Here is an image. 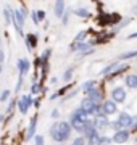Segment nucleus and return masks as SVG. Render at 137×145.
Masks as SVG:
<instances>
[{
  "label": "nucleus",
  "mask_w": 137,
  "mask_h": 145,
  "mask_svg": "<svg viewBox=\"0 0 137 145\" xmlns=\"http://www.w3.org/2000/svg\"><path fill=\"white\" fill-rule=\"evenodd\" d=\"M132 13H134V15H137V5L132 7Z\"/></svg>",
  "instance_id": "obj_42"
},
{
  "label": "nucleus",
  "mask_w": 137,
  "mask_h": 145,
  "mask_svg": "<svg viewBox=\"0 0 137 145\" xmlns=\"http://www.w3.org/2000/svg\"><path fill=\"white\" fill-rule=\"evenodd\" d=\"M85 97H89V99L97 105H102V102H103V95H102V92L97 87L92 89V90H89V92L85 93Z\"/></svg>",
  "instance_id": "obj_10"
},
{
  "label": "nucleus",
  "mask_w": 137,
  "mask_h": 145,
  "mask_svg": "<svg viewBox=\"0 0 137 145\" xmlns=\"http://www.w3.org/2000/svg\"><path fill=\"white\" fill-rule=\"evenodd\" d=\"M118 121H119V124H121L123 129H131L132 127V116L126 111H121L119 116H118Z\"/></svg>",
  "instance_id": "obj_8"
},
{
  "label": "nucleus",
  "mask_w": 137,
  "mask_h": 145,
  "mask_svg": "<svg viewBox=\"0 0 137 145\" xmlns=\"http://www.w3.org/2000/svg\"><path fill=\"white\" fill-rule=\"evenodd\" d=\"M124 84L127 89H137V74H127Z\"/></svg>",
  "instance_id": "obj_15"
},
{
  "label": "nucleus",
  "mask_w": 137,
  "mask_h": 145,
  "mask_svg": "<svg viewBox=\"0 0 137 145\" xmlns=\"http://www.w3.org/2000/svg\"><path fill=\"white\" fill-rule=\"evenodd\" d=\"M15 105H16V102H15V100H13V102H11V103H10V106H8V110H7V111H8V113H10L11 110L15 108Z\"/></svg>",
  "instance_id": "obj_37"
},
{
  "label": "nucleus",
  "mask_w": 137,
  "mask_h": 145,
  "mask_svg": "<svg viewBox=\"0 0 137 145\" xmlns=\"http://www.w3.org/2000/svg\"><path fill=\"white\" fill-rule=\"evenodd\" d=\"M0 44H2V42H0Z\"/></svg>",
  "instance_id": "obj_46"
},
{
  "label": "nucleus",
  "mask_w": 137,
  "mask_h": 145,
  "mask_svg": "<svg viewBox=\"0 0 137 145\" xmlns=\"http://www.w3.org/2000/svg\"><path fill=\"white\" fill-rule=\"evenodd\" d=\"M89 36V29H85V31H81L78 36H76V42H82L85 40V37Z\"/></svg>",
  "instance_id": "obj_25"
},
{
  "label": "nucleus",
  "mask_w": 137,
  "mask_h": 145,
  "mask_svg": "<svg viewBox=\"0 0 137 145\" xmlns=\"http://www.w3.org/2000/svg\"><path fill=\"white\" fill-rule=\"evenodd\" d=\"M68 18H69V11H65L63 18H61V21H63V24H68Z\"/></svg>",
  "instance_id": "obj_36"
},
{
  "label": "nucleus",
  "mask_w": 137,
  "mask_h": 145,
  "mask_svg": "<svg viewBox=\"0 0 137 145\" xmlns=\"http://www.w3.org/2000/svg\"><path fill=\"white\" fill-rule=\"evenodd\" d=\"M132 127H137V116H132Z\"/></svg>",
  "instance_id": "obj_38"
},
{
  "label": "nucleus",
  "mask_w": 137,
  "mask_h": 145,
  "mask_svg": "<svg viewBox=\"0 0 137 145\" xmlns=\"http://www.w3.org/2000/svg\"><path fill=\"white\" fill-rule=\"evenodd\" d=\"M31 18H32V21H34V24H39V23H40V21H39V18H37V11H32Z\"/></svg>",
  "instance_id": "obj_33"
},
{
  "label": "nucleus",
  "mask_w": 137,
  "mask_h": 145,
  "mask_svg": "<svg viewBox=\"0 0 137 145\" xmlns=\"http://www.w3.org/2000/svg\"><path fill=\"white\" fill-rule=\"evenodd\" d=\"M132 57H137V50H132V52H126V53H121L119 55V60H129V58H132Z\"/></svg>",
  "instance_id": "obj_22"
},
{
  "label": "nucleus",
  "mask_w": 137,
  "mask_h": 145,
  "mask_svg": "<svg viewBox=\"0 0 137 145\" xmlns=\"http://www.w3.org/2000/svg\"><path fill=\"white\" fill-rule=\"evenodd\" d=\"M26 44H27V50H32L37 45V36L36 34H27L26 36Z\"/></svg>",
  "instance_id": "obj_17"
},
{
  "label": "nucleus",
  "mask_w": 137,
  "mask_h": 145,
  "mask_svg": "<svg viewBox=\"0 0 137 145\" xmlns=\"http://www.w3.org/2000/svg\"><path fill=\"white\" fill-rule=\"evenodd\" d=\"M52 118H58V110H53L52 111Z\"/></svg>",
  "instance_id": "obj_40"
},
{
  "label": "nucleus",
  "mask_w": 137,
  "mask_h": 145,
  "mask_svg": "<svg viewBox=\"0 0 137 145\" xmlns=\"http://www.w3.org/2000/svg\"><path fill=\"white\" fill-rule=\"evenodd\" d=\"M73 72H74L73 68H68V69L63 72V81H65V82H69V81H71V78H73Z\"/></svg>",
  "instance_id": "obj_23"
},
{
  "label": "nucleus",
  "mask_w": 137,
  "mask_h": 145,
  "mask_svg": "<svg viewBox=\"0 0 137 145\" xmlns=\"http://www.w3.org/2000/svg\"><path fill=\"white\" fill-rule=\"evenodd\" d=\"M34 145H44V135L40 134L34 135Z\"/></svg>",
  "instance_id": "obj_29"
},
{
  "label": "nucleus",
  "mask_w": 137,
  "mask_h": 145,
  "mask_svg": "<svg viewBox=\"0 0 137 145\" xmlns=\"http://www.w3.org/2000/svg\"><path fill=\"white\" fill-rule=\"evenodd\" d=\"M63 15H65V0H57L55 2V16L60 20V18H63Z\"/></svg>",
  "instance_id": "obj_14"
},
{
  "label": "nucleus",
  "mask_w": 137,
  "mask_h": 145,
  "mask_svg": "<svg viewBox=\"0 0 137 145\" xmlns=\"http://www.w3.org/2000/svg\"><path fill=\"white\" fill-rule=\"evenodd\" d=\"M111 144V137L105 134H100V139H99V145H110Z\"/></svg>",
  "instance_id": "obj_24"
},
{
  "label": "nucleus",
  "mask_w": 137,
  "mask_h": 145,
  "mask_svg": "<svg viewBox=\"0 0 137 145\" xmlns=\"http://www.w3.org/2000/svg\"><path fill=\"white\" fill-rule=\"evenodd\" d=\"M71 116H76V118L82 119V121H87V118H89V114H87V111H85V110H82L81 106H78V108L74 110L73 113H71Z\"/></svg>",
  "instance_id": "obj_16"
},
{
  "label": "nucleus",
  "mask_w": 137,
  "mask_h": 145,
  "mask_svg": "<svg viewBox=\"0 0 137 145\" xmlns=\"http://www.w3.org/2000/svg\"><path fill=\"white\" fill-rule=\"evenodd\" d=\"M18 110H20V113L21 114H26L27 113V110L31 108V105H32V99H31V93L29 95H21L20 99H18Z\"/></svg>",
  "instance_id": "obj_2"
},
{
  "label": "nucleus",
  "mask_w": 137,
  "mask_h": 145,
  "mask_svg": "<svg viewBox=\"0 0 137 145\" xmlns=\"http://www.w3.org/2000/svg\"><path fill=\"white\" fill-rule=\"evenodd\" d=\"M23 78H24V76H20V79H18V84H16V92H20V89H21V86H23Z\"/></svg>",
  "instance_id": "obj_35"
},
{
  "label": "nucleus",
  "mask_w": 137,
  "mask_h": 145,
  "mask_svg": "<svg viewBox=\"0 0 137 145\" xmlns=\"http://www.w3.org/2000/svg\"><path fill=\"white\" fill-rule=\"evenodd\" d=\"M58 145H65V144H58Z\"/></svg>",
  "instance_id": "obj_44"
},
{
  "label": "nucleus",
  "mask_w": 137,
  "mask_h": 145,
  "mask_svg": "<svg viewBox=\"0 0 137 145\" xmlns=\"http://www.w3.org/2000/svg\"><path fill=\"white\" fill-rule=\"evenodd\" d=\"M58 131H60L61 134H65V135H71L73 127H71V124H69V121H58Z\"/></svg>",
  "instance_id": "obj_13"
},
{
  "label": "nucleus",
  "mask_w": 137,
  "mask_h": 145,
  "mask_svg": "<svg viewBox=\"0 0 137 145\" xmlns=\"http://www.w3.org/2000/svg\"><path fill=\"white\" fill-rule=\"evenodd\" d=\"M90 53H94V48L90 47L89 50H84V52H79V58L81 57H85V55H90Z\"/></svg>",
  "instance_id": "obj_32"
},
{
  "label": "nucleus",
  "mask_w": 137,
  "mask_h": 145,
  "mask_svg": "<svg viewBox=\"0 0 137 145\" xmlns=\"http://www.w3.org/2000/svg\"><path fill=\"white\" fill-rule=\"evenodd\" d=\"M50 55H52V50H50V48H47V50H45V52L42 53V61H44V65H45V63L48 61Z\"/></svg>",
  "instance_id": "obj_31"
},
{
  "label": "nucleus",
  "mask_w": 137,
  "mask_h": 145,
  "mask_svg": "<svg viewBox=\"0 0 137 145\" xmlns=\"http://www.w3.org/2000/svg\"><path fill=\"white\" fill-rule=\"evenodd\" d=\"M69 124H71V127H73V129L76 131V132L82 134L85 121H82V119H79V118H76V116H69Z\"/></svg>",
  "instance_id": "obj_11"
},
{
  "label": "nucleus",
  "mask_w": 137,
  "mask_h": 145,
  "mask_svg": "<svg viewBox=\"0 0 137 145\" xmlns=\"http://www.w3.org/2000/svg\"><path fill=\"white\" fill-rule=\"evenodd\" d=\"M95 119V127H97V131L99 132H102V131H105V129H108L110 127V119H108V116L106 114H100V116H97V118H94Z\"/></svg>",
  "instance_id": "obj_6"
},
{
  "label": "nucleus",
  "mask_w": 137,
  "mask_h": 145,
  "mask_svg": "<svg viewBox=\"0 0 137 145\" xmlns=\"http://www.w3.org/2000/svg\"><path fill=\"white\" fill-rule=\"evenodd\" d=\"M127 69H129V66H126V65H119V66H118V68L115 69V71L108 74V79H113V78H116V76H119L121 72L127 71Z\"/></svg>",
  "instance_id": "obj_19"
},
{
  "label": "nucleus",
  "mask_w": 137,
  "mask_h": 145,
  "mask_svg": "<svg viewBox=\"0 0 137 145\" xmlns=\"http://www.w3.org/2000/svg\"><path fill=\"white\" fill-rule=\"evenodd\" d=\"M129 39H137V32H132L131 36H129Z\"/></svg>",
  "instance_id": "obj_41"
},
{
  "label": "nucleus",
  "mask_w": 137,
  "mask_h": 145,
  "mask_svg": "<svg viewBox=\"0 0 137 145\" xmlns=\"http://www.w3.org/2000/svg\"><path fill=\"white\" fill-rule=\"evenodd\" d=\"M129 137H131L129 129H119V131H116L115 134H113L111 142H113V144H124V142L129 140Z\"/></svg>",
  "instance_id": "obj_3"
},
{
  "label": "nucleus",
  "mask_w": 137,
  "mask_h": 145,
  "mask_svg": "<svg viewBox=\"0 0 137 145\" xmlns=\"http://www.w3.org/2000/svg\"><path fill=\"white\" fill-rule=\"evenodd\" d=\"M3 60H5V53L3 50H0V63H3Z\"/></svg>",
  "instance_id": "obj_39"
},
{
  "label": "nucleus",
  "mask_w": 137,
  "mask_h": 145,
  "mask_svg": "<svg viewBox=\"0 0 137 145\" xmlns=\"http://www.w3.org/2000/svg\"><path fill=\"white\" fill-rule=\"evenodd\" d=\"M73 13H74L76 16H79V18H85V20L92 16V15H90V11L87 10V8H74Z\"/></svg>",
  "instance_id": "obj_18"
},
{
  "label": "nucleus",
  "mask_w": 137,
  "mask_h": 145,
  "mask_svg": "<svg viewBox=\"0 0 137 145\" xmlns=\"http://www.w3.org/2000/svg\"><path fill=\"white\" fill-rule=\"evenodd\" d=\"M48 132H50V139L55 140V142H58V144H65V142L69 140V137H71V135H65V134H61V132L58 131V123H53Z\"/></svg>",
  "instance_id": "obj_1"
},
{
  "label": "nucleus",
  "mask_w": 137,
  "mask_h": 145,
  "mask_svg": "<svg viewBox=\"0 0 137 145\" xmlns=\"http://www.w3.org/2000/svg\"><path fill=\"white\" fill-rule=\"evenodd\" d=\"M69 145H85V139L82 137V135H79V137L73 139V142H71Z\"/></svg>",
  "instance_id": "obj_26"
},
{
  "label": "nucleus",
  "mask_w": 137,
  "mask_h": 145,
  "mask_svg": "<svg viewBox=\"0 0 137 145\" xmlns=\"http://www.w3.org/2000/svg\"><path fill=\"white\" fill-rule=\"evenodd\" d=\"M16 65H18V69H20V76L27 74V71L31 69V63H29V60H27V58H20Z\"/></svg>",
  "instance_id": "obj_12"
},
{
  "label": "nucleus",
  "mask_w": 137,
  "mask_h": 145,
  "mask_svg": "<svg viewBox=\"0 0 137 145\" xmlns=\"http://www.w3.org/2000/svg\"><path fill=\"white\" fill-rule=\"evenodd\" d=\"M97 87V81H85L84 84H82V90H84L85 93L89 92V90H92V89Z\"/></svg>",
  "instance_id": "obj_21"
},
{
  "label": "nucleus",
  "mask_w": 137,
  "mask_h": 145,
  "mask_svg": "<svg viewBox=\"0 0 137 145\" xmlns=\"http://www.w3.org/2000/svg\"><path fill=\"white\" fill-rule=\"evenodd\" d=\"M110 127H111L113 131H115V132H116V131H119V129H123V127H121V124H119V121H118V119H115V121H111V123H110Z\"/></svg>",
  "instance_id": "obj_28"
},
{
  "label": "nucleus",
  "mask_w": 137,
  "mask_h": 145,
  "mask_svg": "<svg viewBox=\"0 0 137 145\" xmlns=\"http://www.w3.org/2000/svg\"><path fill=\"white\" fill-rule=\"evenodd\" d=\"M79 106H81L82 110H85V111H87L89 118H94V110H95V106H97V103H94V102H92L89 97H84Z\"/></svg>",
  "instance_id": "obj_7"
},
{
  "label": "nucleus",
  "mask_w": 137,
  "mask_h": 145,
  "mask_svg": "<svg viewBox=\"0 0 137 145\" xmlns=\"http://www.w3.org/2000/svg\"><path fill=\"white\" fill-rule=\"evenodd\" d=\"M37 114L36 116H32L31 121H29V126H27V131H26V140H31L34 139V135H36V129H37Z\"/></svg>",
  "instance_id": "obj_9"
},
{
  "label": "nucleus",
  "mask_w": 137,
  "mask_h": 145,
  "mask_svg": "<svg viewBox=\"0 0 137 145\" xmlns=\"http://www.w3.org/2000/svg\"><path fill=\"white\" fill-rule=\"evenodd\" d=\"M118 66H119V63H118V61L111 63V65H108L106 68H103V69H102V71H100V74H102V76H108V74H110V72H113V71H115V69H116Z\"/></svg>",
  "instance_id": "obj_20"
},
{
  "label": "nucleus",
  "mask_w": 137,
  "mask_h": 145,
  "mask_svg": "<svg viewBox=\"0 0 137 145\" xmlns=\"http://www.w3.org/2000/svg\"><path fill=\"white\" fill-rule=\"evenodd\" d=\"M10 90H3V92L0 93V102H7V100L10 99Z\"/></svg>",
  "instance_id": "obj_30"
},
{
  "label": "nucleus",
  "mask_w": 137,
  "mask_h": 145,
  "mask_svg": "<svg viewBox=\"0 0 137 145\" xmlns=\"http://www.w3.org/2000/svg\"><path fill=\"white\" fill-rule=\"evenodd\" d=\"M40 92V84L39 82H34L31 86V95H37V93Z\"/></svg>",
  "instance_id": "obj_27"
},
{
  "label": "nucleus",
  "mask_w": 137,
  "mask_h": 145,
  "mask_svg": "<svg viewBox=\"0 0 137 145\" xmlns=\"http://www.w3.org/2000/svg\"><path fill=\"white\" fill-rule=\"evenodd\" d=\"M136 144H137V137H136Z\"/></svg>",
  "instance_id": "obj_45"
},
{
  "label": "nucleus",
  "mask_w": 137,
  "mask_h": 145,
  "mask_svg": "<svg viewBox=\"0 0 137 145\" xmlns=\"http://www.w3.org/2000/svg\"><path fill=\"white\" fill-rule=\"evenodd\" d=\"M0 72H2V63H0Z\"/></svg>",
  "instance_id": "obj_43"
},
{
  "label": "nucleus",
  "mask_w": 137,
  "mask_h": 145,
  "mask_svg": "<svg viewBox=\"0 0 137 145\" xmlns=\"http://www.w3.org/2000/svg\"><path fill=\"white\" fill-rule=\"evenodd\" d=\"M37 18H39V21H44V20H45V11L39 10V11H37Z\"/></svg>",
  "instance_id": "obj_34"
},
{
  "label": "nucleus",
  "mask_w": 137,
  "mask_h": 145,
  "mask_svg": "<svg viewBox=\"0 0 137 145\" xmlns=\"http://www.w3.org/2000/svg\"><path fill=\"white\" fill-rule=\"evenodd\" d=\"M127 99V93L124 90V87H115L111 90V100L116 103H124Z\"/></svg>",
  "instance_id": "obj_4"
},
{
  "label": "nucleus",
  "mask_w": 137,
  "mask_h": 145,
  "mask_svg": "<svg viewBox=\"0 0 137 145\" xmlns=\"http://www.w3.org/2000/svg\"><path fill=\"white\" fill-rule=\"evenodd\" d=\"M102 111L106 114V116H111V114H116L118 113V103L113 102V100H105L102 102Z\"/></svg>",
  "instance_id": "obj_5"
}]
</instances>
